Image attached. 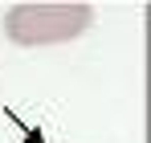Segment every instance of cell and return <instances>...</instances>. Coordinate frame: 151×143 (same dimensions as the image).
<instances>
[{
  "instance_id": "cell-1",
  "label": "cell",
  "mask_w": 151,
  "mask_h": 143,
  "mask_svg": "<svg viewBox=\"0 0 151 143\" xmlns=\"http://www.w3.org/2000/svg\"><path fill=\"white\" fill-rule=\"evenodd\" d=\"M94 25V8L82 0H61V4H12L4 12V33L21 49H41V45H61L74 41Z\"/></svg>"
}]
</instances>
